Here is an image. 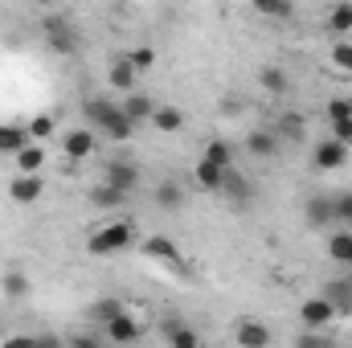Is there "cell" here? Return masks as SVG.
<instances>
[{
	"instance_id": "6da1fadb",
	"label": "cell",
	"mask_w": 352,
	"mask_h": 348,
	"mask_svg": "<svg viewBox=\"0 0 352 348\" xmlns=\"http://www.w3.org/2000/svg\"><path fill=\"white\" fill-rule=\"evenodd\" d=\"M82 119H87V127L102 131L111 144H127V140L135 135V123H131V119L123 115V107L111 102V98H87V102H82Z\"/></svg>"
},
{
	"instance_id": "7a4b0ae2",
	"label": "cell",
	"mask_w": 352,
	"mask_h": 348,
	"mask_svg": "<svg viewBox=\"0 0 352 348\" xmlns=\"http://www.w3.org/2000/svg\"><path fill=\"white\" fill-rule=\"evenodd\" d=\"M131 242H135V230H131L127 221H111V226L94 230V234L87 238V254H94V259H111V254L131 250Z\"/></svg>"
},
{
	"instance_id": "3957f363",
	"label": "cell",
	"mask_w": 352,
	"mask_h": 348,
	"mask_svg": "<svg viewBox=\"0 0 352 348\" xmlns=\"http://www.w3.org/2000/svg\"><path fill=\"white\" fill-rule=\"evenodd\" d=\"M41 37H45V45H50L54 54H62V58H70V54L78 50V29H74L66 17H45V21H41Z\"/></svg>"
},
{
	"instance_id": "277c9868",
	"label": "cell",
	"mask_w": 352,
	"mask_h": 348,
	"mask_svg": "<svg viewBox=\"0 0 352 348\" xmlns=\"http://www.w3.org/2000/svg\"><path fill=\"white\" fill-rule=\"evenodd\" d=\"M41 197H45L41 173H16L8 180V201H12V205H37Z\"/></svg>"
},
{
	"instance_id": "5b68a950",
	"label": "cell",
	"mask_w": 352,
	"mask_h": 348,
	"mask_svg": "<svg viewBox=\"0 0 352 348\" xmlns=\"http://www.w3.org/2000/svg\"><path fill=\"white\" fill-rule=\"evenodd\" d=\"M311 160H316V168L320 173H336V168H344L349 164V144L344 140H320L316 144V152H311Z\"/></svg>"
},
{
	"instance_id": "8992f818",
	"label": "cell",
	"mask_w": 352,
	"mask_h": 348,
	"mask_svg": "<svg viewBox=\"0 0 352 348\" xmlns=\"http://www.w3.org/2000/svg\"><path fill=\"white\" fill-rule=\"evenodd\" d=\"M299 320H303L307 328H324V324H332V320H340V316H336V307H332L328 295H311V299L299 303Z\"/></svg>"
},
{
	"instance_id": "52a82bcc",
	"label": "cell",
	"mask_w": 352,
	"mask_h": 348,
	"mask_svg": "<svg viewBox=\"0 0 352 348\" xmlns=\"http://www.w3.org/2000/svg\"><path fill=\"white\" fill-rule=\"evenodd\" d=\"M135 83H140V70L131 66V58H127V54L111 58V66H107V87L119 90V94H127V90H135Z\"/></svg>"
},
{
	"instance_id": "ba28073f",
	"label": "cell",
	"mask_w": 352,
	"mask_h": 348,
	"mask_svg": "<svg viewBox=\"0 0 352 348\" xmlns=\"http://www.w3.org/2000/svg\"><path fill=\"white\" fill-rule=\"evenodd\" d=\"M102 180L115 184V188H123V193H135L144 176H140V164H131V160H111V164L102 168Z\"/></svg>"
},
{
	"instance_id": "9c48e42d",
	"label": "cell",
	"mask_w": 352,
	"mask_h": 348,
	"mask_svg": "<svg viewBox=\"0 0 352 348\" xmlns=\"http://www.w3.org/2000/svg\"><path fill=\"white\" fill-rule=\"evenodd\" d=\"M94 152V127H74L62 135V156L66 160H87Z\"/></svg>"
},
{
	"instance_id": "30bf717a",
	"label": "cell",
	"mask_w": 352,
	"mask_h": 348,
	"mask_svg": "<svg viewBox=\"0 0 352 348\" xmlns=\"http://www.w3.org/2000/svg\"><path fill=\"white\" fill-rule=\"evenodd\" d=\"M119 107H123V115H127L135 127H140V123H152V115H156V102H152L148 94H140V90H127Z\"/></svg>"
},
{
	"instance_id": "8fae6325",
	"label": "cell",
	"mask_w": 352,
	"mask_h": 348,
	"mask_svg": "<svg viewBox=\"0 0 352 348\" xmlns=\"http://www.w3.org/2000/svg\"><path fill=\"white\" fill-rule=\"evenodd\" d=\"M102 332H107V340H115V345H131V340H140V324H135L127 312L111 316V320L102 324Z\"/></svg>"
},
{
	"instance_id": "7c38bea8",
	"label": "cell",
	"mask_w": 352,
	"mask_h": 348,
	"mask_svg": "<svg viewBox=\"0 0 352 348\" xmlns=\"http://www.w3.org/2000/svg\"><path fill=\"white\" fill-rule=\"evenodd\" d=\"M246 152H250L254 160H270V156L278 152V131H270V127L250 131V135H246Z\"/></svg>"
},
{
	"instance_id": "4fadbf2b",
	"label": "cell",
	"mask_w": 352,
	"mask_h": 348,
	"mask_svg": "<svg viewBox=\"0 0 352 348\" xmlns=\"http://www.w3.org/2000/svg\"><path fill=\"white\" fill-rule=\"evenodd\" d=\"M192 180H197V188H205V193H221V184H226V168L201 156L197 168H192Z\"/></svg>"
},
{
	"instance_id": "5bb4252c",
	"label": "cell",
	"mask_w": 352,
	"mask_h": 348,
	"mask_svg": "<svg viewBox=\"0 0 352 348\" xmlns=\"http://www.w3.org/2000/svg\"><path fill=\"white\" fill-rule=\"evenodd\" d=\"M303 221H307L311 230L332 226V221H336V213H332V197H311V201L303 205Z\"/></svg>"
},
{
	"instance_id": "9a60e30c",
	"label": "cell",
	"mask_w": 352,
	"mask_h": 348,
	"mask_svg": "<svg viewBox=\"0 0 352 348\" xmlns=\"http://www.w3.org/2000/svg\"><path fill=\"white\" fill-rule=\"evenodd\" d=\"M324 295L332 299V307H336V316H340V320L352 316V279H332V283L324 287Z\"/></svg>"
},
{
	"instance_id": "2e32d148",
	"label": "cell",
	"mask_w": 352,
	"mask_h": 348,
	"mask_svg": "<svg viewBox=\"0 0 352 348\" xmlns=\"http://www.w3.org/2000/svg\"><path fill=\"white\" fill-rule=\"evenodd\" d=\"M234 340H238L242 348H266L270 345V328H263L258 320H242L238 332H234Z\"/></svg>"
},
{
	"instance_id": "e0dca14e",
	"label": "cell",
	"mask_w": 352,
	"mask_h": 348,
	"mask_svg": "<svg viewBox=\"0 0 352 348\" xmlns=\"http://www.w3.org/2000/svg\"><path fill=\"white\" fill-rule=\"evenodd\" d=\"M12 160H16L21 173H41V168H45V144H41V140H29Z\"/></svg>"
},
{
	"instance_id": "ac0fdd59",
	"label": "cell",
	"mask_w": 352,
	"mask_h": 348,
	"mask_svg": "<svg viewBox=\"0 0 352 348\" xmlns=\"http://www.w3.org/2000/svg\"><path fill=\"white\" fill-rule=\"evenodd\" d=\"M127 197H131V193H123V188H115V184H107V180L90 188V205H94V209H123Z\"/></svg>"
},
{
	"instance_id": "d6986e66",
	"label": "cell",
	"mask_w": 352,
	"mask_h": 348,
	"mask_svg": "<svg viewBox=\"0 0 352 348\" xmlns=\"http://www.w3.org/2000/svg\"><path fill=\"white\" fill-rule=\"evenodd\" d=\"M29 144V127L21 123H0V156H16Z\"/></svg>"
},
{
	"instance_id": "ffe728a7",
	"label": "cell",
	"mask_w": 352,
	"mask_h": 348,
	"mask_svg": "<svg viewBox=\"0 0 352 348\" xmlns=\"http://www.w3.org/2000/svg\"><path fill=\"white\" fill-rule=\"evenodd\" d=\"M144 254L156 262H168V266H180V250L173 238H144Z\"/></svg>"
},
{
	"instance_id": "44dd1931",
	"label": "cell",
	"mask_w": 352,
	"mask_h": 348,
	"mask_svg": "<svg viewBox=\"0 0 352 348\" xmlns=\"http://www.w3.org/2000/svg\"><path fill=\"white\" fill-rule=\"evenodd\" d=\"M152 127H156V131H164V135H173V131L184 127V111H180V107H156Z\"/></svg>"
},
{
	"instance_id": "7402d4cb",
	"label": "cell",
	"mask_w": 352,
	"mask_h": 348,
	"mask_svg": "<svg viewBox=\"0 0 352 348\" xmlns=\"http://www.w3.org/2000/svg\"><path fill=\"white\" fill-rule=\"evenodd\" d=\"M258 87H263L266 94H287V90H291V78H287L278 66H263V70H258Z\"/></svg>"
},
{
	"instance_id": "603a6c76",
	"label": "cell",
	"mask_w": 352,
	"mask_h": 348,
	"mask_svg": "<svg viewBox=\"0 0 352 348\" xmlns=\"http://www.w3.org/2000/svg\"><path fill=\"white\" fill-rule=\"evenodd\" d=\"M164 336H168V345H176V348H197L201 345V336H197L192 328H184L180 320H168V324H164Z\"/></svg>"
},
{
	"instance_id": "cb8c5ba5",
	"label": "cell",
	"mask_w": 352,
	"mask_h": 348,
	"mask_svg": "<svg viewBox=\"0 0 352 348\" xmlns=\"http://www.w3.org/2000/svg\"><path fill=\"white\" fill-rule=\"evenodd\" d=\"M156 205H160V209H180V205H184V188H180L176 180H160V184H156Z\"/></svg>"
},
{
	"instance_id": "d4e9b609",
	"label": "cell",
	"mask_w": 352,
	"mask_h": 348,
	"mask_svg": "<svg viewBox=\"0 0 352 348\" xmlns=\"http://www.w3.org/2000/svg\"><path fill=\"white\" fill-rule=\"evenodd\" d=\"M328 254L336 262H344V266H352V234H344V230L332 234V238H328Z\"/></svg>"
},
{
	"instance_id": "484cf974",
	"label": "cell",
	"mask_w": 352,
	"mask_h": 348,
	"mask_svg": "<svg viewBox=\"0 0 352 348\" xmlns=\"http://www.w3.org/2000/svg\"><path fill=\"white\" fill-rule=\"evenodd\" d=\"M205 160H213V164H221V168H234V148H230L226 140H209V144H205Z\"/></svg>"
},
{
	"instance_id": "4316f807",
	"label": "cell",
	"mask_w": 352,
	"mask_h": 348,
	"mask_svg": "<svg viewBox=\"0 0 352 348\" xmlns=\"http://www.w3.org/2000/svg\"><path fill=\"white\" fill-rule=\"evenodd\" d=\"M25 127H29V140H41V144H45V140L54 135V127H58V123H54V115H45V111H41V115H33Z\"/></svg>"
},
{
	"instance_id": "83f0119b",
	"label": "cell",
	"mask_w": 352,
	"mask_h": 348,
	"mask_svg": "<svg viewBox=\"0 0 352 348\" xmlns=\"http://www.w3.org/2000/svg\"><path fill=\"white\" fill-rule=\"evenodd\" d=\"M0 291H4L8 299H25V295H29V279H25L21 270H8L4 283H0Z\"/></svg>"
},
{
	"instance_id": "f1b7e54d",
	"label": "cell",
	"mask_w": 352,
	"mask_h": 348,
	"mask_svg": "<svg viewBox=\"0 0 352 348\" xmlns=\"http://www.w3.org/2000/svg\"><path fill=\"white\" fill-rule=\"evenodd\" d=\"M263 17H270V21H287L291 17V0H250Z\"/></svg>"
},
{
	"instance_id": "f546056e",
	"label": "cell",
	"mask_w": 352,
	"mask_h": 348,
	"mask_svg": "<svg viewBox=\"0 0 352 348\" xmlns=\"http://www.w3.org/2000/svg\"><path fill=\"white\" fill-rule=\"evenodd\" d=\"M328 29L340 37V33H349L352 29V4H336L332 12H328Z\"/></svg>"
},
{
	"instance_id": "4dcf8cb0",
	"label": "cell",
	"mask_w": 352,
	"mask_h": 348,
	"mask_svg": "<svg viewBox=\"0 0 352 348\" xmlns=\"http://www.w3.org/2000/svg\"><path fill=\"white\" fill-rule=\"evenodd\" d=\"M119 312H123V303H119V299H98V303H90V307H87V316H90V320H98V324H107V320H111V316H119Z\"/></svg>"
},
{
	"instance_id": "1f68e13d",
	"label": "cell",
	"mask_w": 352,
	"mask_h": 348,
	"mask_svg": "<svg viewBox=\"0 0 352 348\" xmlns=\"http://www.w3.org/2000/svg\"><path fill=\"white\" fill-rule=\"evenodd\" d=\"M127 58H131V66H135L140 74H148V70L156 66V50H152V45H135V50H127Z\"/></svg>"
},
{
	"instance_id": "d6a6232c",
	"label": "cell",
	"mask_w": 352,
	"mask_h": 348,
	"mask_svg": "<svg viewBox=\"0 0 352 348\" xmlns=\"http://www.w3.org/2000/svg\"><path fill=\"white\" fill-rule=\"evenodd\" d=\"M332 213L340 226H352V193H336L332 197Z\"/></svg>"
},
{
	"instance_id": "836d02e7",
	"label": "cell",
	"mask_w": 352,
	"mask_h": 348,
	"mask_svg": "<svg viewBox=\"0 0 352 348\" xmlns=\"http://www.w3.org/2000/svg\"><path fill=\"white\" fill-rule=\"evenodd\" d=\"M332 66L336 70H352V45L349 41H336L332 45Z\"/></svg>"
},
{
	"instance_id": "e575fe53",
	"label": "cell",
	"mask_w": 352,
	"mask_h": 348,
	"mask_svg": "<svg viewBox=\"0 0 352 348\" xmlns=\"http://www.w3.org/2000/svg\"><path fill=\"white\" fill-rule=\"evenodd\" d=\"M283 135H299V115H283Z\"/></svg>"
},
{
	"instance_id": "d590c367",
	"label": "cell",
	"mask_w": 352,
	"mask_h": 348,
	"mask_svg": "<svg viewBox=\"0 0 352 348\" xmlns=\"http://www.w3.org/2000/svg\"><path fill=\"white\" fill-rule=\"evenodd\" d=\"M33 4H41V8H50V4H58V0H33Z\"/></svg>"
}]
</instances>
